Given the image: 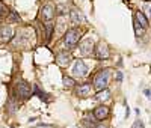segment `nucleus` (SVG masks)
<instances>
[{"mask_svg": "<svg viewBox=\"0 0 151 128\" xmlns=\"http://www.w3.org/2000/svg\"><path fill=\"white\" fill-rule=\"evenodd\" d=\"M109 80H110V69L98 71L94 77V87L97 91H104V89H107Z\"/></svg>", "mask_w": 151, "mask_h": 128, "instance_id": "f257e3e1", "label": "nucleus"}, {"mask_svg": "<svg viewBox=\"0 0 151 128\" xmlns=\"http://www.w3.org/2000/svg\"><path fill=\"white\" fill-rule=\"evenodd\" d=\"M32 89H33V86H30L27 82H23V80H21V82L17 83V94H18V97L23 98V99L30 98V95L33 94Z\"/></svg>", "mask_w": 151, "mask_h": 128, "instance_id": "f03ea898", "label": "nucleus"}, {"mask_svg": "<svg viewBox=\"0 0 151 128\" xmlns=\"http://www.w3.org/2000/svg\"><path fill=\"white\" fill-rule=\"evenodd\" d=\"M79 39H80V32H79L77 29H70V30H67V33H65V36H64V42H65V45H68V47L76 45V44L79 42Z\"/></svg>", "mask_w": 151, "mask_h": 128, "instance_id": "7ed1b4c3", "label": "nucleus"}, {"mask_svg": "<svg viewBox=\"0 0 151 128\" xmlns=\"http://www.w3.org/2000/svg\"><path fill=\"white\" fill-rule=\"evenodd\" d=\"M14 36V30L11 26H2L0 27V42H9Z\"/></svg>", "mask_w": 151, "mask_h": 128, "instance_id": "20e7f679", "label": "nucleus"}, {"mask_svg": "<svg viewBox=\"0 0 151 128\" xmlns=\"http://www.w3.org/2000/svg\"><path fill=\"white\" fill-rule=\"evenodd\" d=\"M73 74H76L77 77H85L88 74V67L85 65L83 60H76L73 67Z\"/></svg>", "mask_w": 151, "mask_h": 128, "instance_id": "39448f33", "label": "nucleus"}, {"mask_svg": "<svg viewBox=\"0 0 151 128\" xmlns=\"http://www.w3.org/2000/svg\"><path fill=\"white\" fill-rule=\"evenodd\" d=\"M55 12H56V9H55L52 5H45V6L41 9V15H42V18H44L45 21H50V20L55 18Z\"/></svg>", "mask_w": 151, "mask_h": 128, "instance_id": "423d86ee", "label": "nucleus"}, {"mask_svg": "<svg viewBox=\"0 0 151 128\" xmlns=\"http://www.w3.org/2000/svg\"><path fill=\"white\" fill-rule=\"evenodd\" d=\"M109 116V109L104 107V106H98L95 110H94V118L97 121H103Z\"/></svg>", "mask_w": 151, "mask_h": 128, "instance_id": "0eeeda50", "label": "nucleus"}, {"mask_svg": "<svg viewBox=\"0 0 151 128\" xmlns=\"http://www.w3.org/2000/svg\"><path fill=\"white\" fill-rule=\"evenodd\" d=\"M95 56L98 59H107L109 57V48L106 44H98L97 50H95Z\"/></svg>", "mask_w": 151, "mask_h": 128, "instance_id": "6e6552de", "label": "nucleus"}, {"mask_svg": "<svg viewBox=\"0 0 151 128\" xmlns=\"http://www.w3.org/2000/svg\"><path fill=\"white\" fill-rule=\"evenodd\" d=\"M70 59H71V56H70V53H67V51H62V53H59L56 56V62H58L59 67H67L70 63Z\"/></svg>", "mask_w": 151, "mask_h": 128, "instance_id": "1a4fd4ad", "label": "nucleus"}, {"mask_svg": "<svg viewBox=\"0 0 151 128\" xmlns=\"http://www.w3.org/2000/svg\"><path fill=\"white\" fill-rule=\"evenodd\" d=\"M92 47H94L92 41H91V39H86V41H83V42L80 44L79 50H80V53H82L83 56H88V54H91V51H92Z\"/></svg>", "mask_w": 151, "mask_h": 128, "instance_id": "9d476101", "label": "nucleus"}, {"mask_svg": "<svg viewBox=\"0 0 151 128\" xmlns=\"http://www.w3.org/2000/svg\"><path fill=\"white\" fill-rule=\"evenodd\" d=\"M92 94V87H91V84H80L79 87H77V95L79 97H89Z\"/></svg>", "mask_w": 151, "mask_h": 128, "instance_id": "9b49d317", "label": "nucleus"}, {"mask_svg": "<svg viewBox=\"0 0 151 128\" xmlns=\"http://www.w3.org/2000/svg\"><path fill=\"white\" fill-rule=\"evenodd\" d=\"M71 21H73L74 24H82V23H86V18H85V15L82 14V12L73 11V12H71Z\"/></svg>", "mask_w": 151, "mask_h": 128, "instance_id": "f8f14e48", "label": "nucleus"}, {"mask_svg": "<svg viewBox=\"0 0 151 128\" xmlns=\"http://www.w3.org/2000/svg\"><path fill=\"white\" fill-rule=\"evenodd\" d=\"M136 21L139 23V26L142 29H147L148 27V20H147V17H145V14L142 11H137L136 12Z\"/></svg>", "mask_w": 151, "mask_h": 128, "instance_id": "ddd939ff", "label": "nucleus"}, {"mask_svg": "<svg viewBox=\"0 0 151 128\" xmlns=\"http://www.w3.org/2000/svg\"><path fill=\"white\" fill-rule=\"evenodd\" d=\"M109 97H110V92L107 91V89H104V91H100L98 94H97V99H109Z\"/></svg>", "mask_w": 151, "mask_h": 128, "instance_id": "4468645a", "label": "nucleus"}, {"mask_svg": "<svg viewBox=\"0 0 151 128\" xmlns=\"http://www.w3.org/2000/svg\"><path fill=\"white\" fill-rule=\"evenodd\" d=\"M33 94H35V95H38V97H40L41 99H44V101L47 99V94H44V92H42L41 89H40V87L36 86V84L33 86Z\"/></svg>", "mask_w": 151, "mask_h": 128, "instance_id": "2eb2a0df", "label": "nucleus"}, {"mask_svg": "<svg viewBox=\"0 0 151 128\" xmlns=\"http://www.w3.org/2000/svg\"><path fill=\"white\" fill-rule=\"evenodd\" d=\"M64 84H65V87H73V86H76V82L71 79V77H64Z\"/></svg>", "mask_w": 151, "mask_h": 128, "instance_id": "dca6fc26", "label": "nucleus"}, {"mask_svg": "<svg viewBox=\"0 0 151 128\" xmlns=\"http://www.w3.org/2000/svg\"><path fill=\"white\" fill-rule=\"evenodd\" d=\"M144 14L148 15V17H151V3H150V2H147V3L144 5Z\"/></svg>", "mask_w": 151, "mask_h": 128, "instance_id": "f3484780", "label": "nucleus"}, {"mask_svg": "<svg viewBox=\"0 0 151 128\" xmlns=\"http://www.w3.org/2000/svg\"><path fill=\"white\" fill-rule=\"evenodd\" d=\"M132 128H145V125H144V122L142 121H136L134 124H133V127Z\"/></svg>", "mask_w": 151, "mask_h": 128, "instance_id": "a211bd4d", "label": "nucleus"}, {"mask_svg": "<svg viewBox=\"0 0 151 128\" xmlns=\"http://www.w3.org/2000/svg\"><path fill=\"white\" fill-rule=\"evenodd\" d=\"M52 30H53V26L47 24V39H50V36H52Z\"/></svg>", "mask_w": 151, "mask_h": 128, "instance_id": "6ab92c4d", "label": "nucleus"}, {"mask_svg": "<svg viewBox=\"0 0 151 128\" xmlns=\"http://www.w3.org/2000/svg\"><path fill=\"white\" fill-rule=\"evenodd\" d=\"M5 15H6V8L0 3V18H3Z\"/></svg>", "mask_w": 151, "mask_h": 128, "instance_id": "aec40b11", "label": "nucleus"}, {"mask_svg": "<svg viewBox=\"0 0 151 128\" xmlns=\"http://www.w3.org/2000/svg\"><path fill=\"white\" fill-rule=\"evenodd\" d=\"M144 94H145V95H147V97L151 99V91H150V89H145V91H144Z\"/></svg>", "mask_w": 151, "mask_h": 128, "instance_id": "412c9836", "label": "nucleus"}, {"mask_svg": "<svg viewBox=\"0 0 151 128\" xmlns=\"http://www.w3.org/2000/svg\"><path fill=\"white\" fill-rule=\"evenodd\" d=\"M118 80H119V82L122 80V74H121V72H118Z\"/></svg>", "mask_w": 151, "mask_h": 128, "instance_id": "4be33fe9", "label": "nucleus"}, {"mask_svg": "<svg viewBox=\"0 0 151 128\" xmlns=\"http://www.w3.org/2000/svg\"><path fill=\"white\" fill-rule=\"evenodd\" d=\"M95 128H106V127H104V125H97Z\"/></svg>", "mask_w": 151, "mask_h": 128, "instance_id": "5701e85b", "label": "nucleus"}]
</instances>
